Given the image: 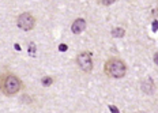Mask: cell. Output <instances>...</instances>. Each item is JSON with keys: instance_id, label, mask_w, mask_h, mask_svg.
Here are the masks:
<instances>
[{"instance_id": "obj_1", "label": "cell", "mask_w": 158, "mask_h": 113, "mask_svg": "<svg viewBox=\"0 0 158 113\" xmlns=\"http://www.w3.org/2000/svg\"><path fill=\"white\" fill-rule=\"evenodd\" d=\"M104 69H105V74L109 78H114V79H120L127 74L126 63L117 57H112L109 60H106Z\"/></svg>"}, {"instance_id": "obj_2", "label": "cell", "mask_w": 158, "mask_h": 113, "mask_svg": "<svg viewBox=\"0 0 158 113\" xmlns=\"http://www.w3.org/2000/svg\"><path fill=\"white\" fill-rule=\"evenodd\" d=\"M2 90L6 95L11 97V95H15L16 93H19V90L22 89V82L21 79L18 78L16 75L14 74H7L2 75Z\"/></svg>"}, {"instance_id": "obj_3", "label": "cell", "mask_w": 158, "mask_h": 113, "mask_svg": "<svg viewBox=\"0 0 158 113\" xmlns=\"http://www.w3.org/2000/svg\"><path fill=\"white\" fill-rule=\"evenodd\" d=\"M77 64L78 67L83 72H91L93 69V59H91V53L82 52L77 56Z\"/></svg>"}, {"instance_id": "obj_4", "label": "cell", "mask_w": 158, "mask_h": 113, "mask_svg": "<svg viewBox=\"0 0 158 113\" xmlns=\"http://www.w3.org/2000/svg\"><path fill=\"white\" fill-rule=\"evenodd\" d=\"M16 23H18L19 29H22V30H25V31H29L35 26V18L30 12H23V14H21L18 16Z\"/></svg>"}, {"instance_id": "obj_5", "label": "cell", "mask_w": 158, "mask_h": 113, "mask_svg": "<svg viewBox=\"0 0 158 113\" xmlns=\"http://www.w3.org/2000/svg\"><path fill=\"white\" fill-rule=\"evenodd\" d=\"M85 29H86V21H85V19H82V18L74 21V23H72V26H71V30H72L74 34H81Z\"/></svg>"}, {"instance_id": "obj_6", "label": "cell", "mask_w": 158, "mask_h": 113, "mask_svg": "<svg viewBox=\"0 0 158 113\" xmlns=\"http://www.w3.org/2000/svg\"><path fill=\"white\" fill-rule=\"evenodd\" d=\"M142 90L144 93H147V94H151V93H153V90H154V83H153V81H151V78H147L146 81L142 83Z\"/></svg>"}, {"instance_id": "obj_7", "label": "cell", "mask_w": 158, "mask_h": 113, "mask_svg": "<svg viewBox=\"0 0 158 113\" xmlns=\"http://www.w3.org/2000/svg\"><path fill=\"white\" fill-rule=\"evenodd\" d=\"M124 34H126V30H124L123 27H114V29H112V36H113V37L121 38V37H124Z\"/></svg>"}, {"instance_id": "obj_8", "label": "cell", "mask_w": 158, "mask_h": 113, "mask_svg": "<svg viewBox=\"0 0 158 113\" xmlns=\"http://www.w3.org/2000/svg\"><path fill=\"white\" fill-rule=\"evenodd\" d=\"M41 83H42V86H51L52 83H53V78L52 76H44V78L41 79Z\"/></svg>"}, {"instance_id": "obj_9", "label": "cell", "mask_w": 158, "mask_h": 113, "mask_svg": "<svg viewBox=\"0 0 158 113\" xmlns=\"http://www.w3.org/2000/svg\"><path fill=\"white\" fill-rule=\"evenodd\" d=\"M29 55L31 56H35V44L34 42H30V44H29Z\"/></svg>"}, {"instance_id": "obj_10", "label": "cell", "mask_w": 158, "mask_h": 113, "mask_svg": "<svg viewBox=\"0 0 158 113\" xmlns=\"http://www.w3.org/2000/svg\"><path fill=\"white\" fill-rule=\"evenodd\" d=\"M67 49H68V46L65 44H60V45H59V51H60V52H65Z\"/></svg>"}, {"instance_id": "obj_11", "label": "cell", "mask_w": 158, "mask_h": 113, "mask_svg": "<svg viewBox=\"0 0 158 113\" xmlns=\"http://www.w3.org/2000/svg\"><path fill=\"white\" fill-rule=\"evenodd\" d=\"M113 3H114V0H102L104 6H110V4H113Z\"/></svg>"}, {"instance_id": "obj_12", "label": "cell", "mask_w": 158, "mask_h": 113, "mask_svg": "<svg viewBox=\"0 0 158 113\" xmlns=\"http://www.w3.org/2000/svg\"><path fill=\"white\" fill-rule=\"evenodd\" d=\"M109 111H110V112H116V113H118V109L116 108V106H112V105H109Z\"/></svg>"}, {"instance_id": "obj_13", "label": "cell", "mask_w": 158, "mask_h": 113, "mask_svg": "<svg viewBox=\"0 0 158 113\" xmlns=\"http://www.w3.org/2000/svg\"><path fill=\"white\" fill-rule=\"evenodd\" d=\"M153 30H154V31H157V30H158V22H157V21H154V22H153Z\"/></svg>"}, {"instance_id": "obj_14", "label": "cell", "mask_w": 158, "mask_h": 113, "mask_svg": "<svg viewBox=\"0 0 158 113\" xmlns=\"http://www.w3.org/2000/svg\"><path fill=\"white\" fill-rule=\"evenodd\" d=\"M154 63H156V64L158 65V52L156 53V55H154Z\"/></svg>"}, {"instance_id": "obj_15", "label": "cell", "mask_w": 158, "mask_h": 113, "mask_svg": "<svg viewBox=\"0 0 158 113\" xmlns=\"http://www.w3.org/2000/svg\"><path fill=\"white\" fill-rule=\"evenodd\" d=\"M154 15H156V18H158V8L154 10Z\"/></svg>"}, {"instance_id": "obj_16", "label": "cell", "mask_w": 158, "mask_h": 113, "mask_svg": "<svg viewBox=\"0 0 158 113\" xmlns=\"http://www.w3.org/2000/svg\"><path fill=\"white\" fill-rule=\"evenodd\" d=\"M15 49H16V51H21V46H19L18 44H15Z\"/></svg>"}, {"instance_id": "obj_17", "label": "cell", "mask_w": 158, "mask_h": 113, "mask_svg": "<svg viewBox=\"0 0 158 113\" xmlns=\"http://www.w3.org/2000/svg\"><path fill=\"white\" fill-rule=\"evenodd\" d=\"M0 90H2V82H0Z\"/></svg>"}]
</instances>
